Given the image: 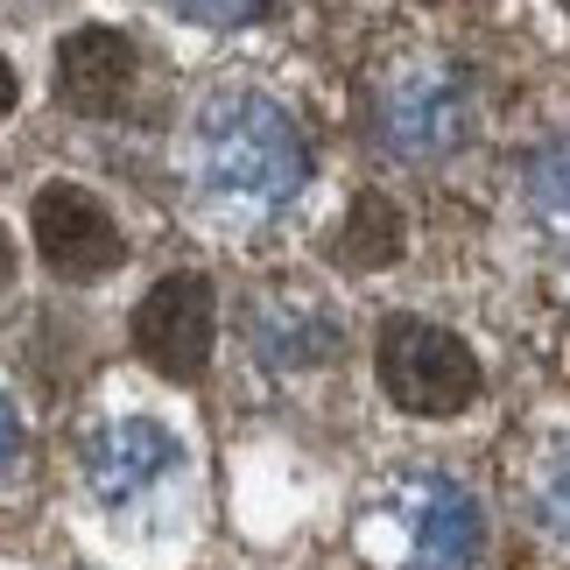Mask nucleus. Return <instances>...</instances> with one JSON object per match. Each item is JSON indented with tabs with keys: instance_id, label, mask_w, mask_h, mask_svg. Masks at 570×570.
<instances>
[{
	"instance_id": "nucleus-5",
	"label": "nucleus",
	"mask_w": 570,
	"mask_h": 570,
	"mask_svg": "<svg viewBox=\"0 0 570 570\" xmlns=\"http://www.w3.org/2000/svg\"><path fill=\"white\" fill-rule=\"evenodd\" d=\"M184 465L177 430L156 423V415H106V423L85 436V487H92L99 508H148Z\"/></svg>"
},
{
	"instance_id": "nucleus-16",
	"label": "nucleus",
	"mask_w": 570,
	"mask_h": 570,
	"mask_svg": "<svg viewBox=\"0 0 570 570\" xmlns=\"http://www.w3.org/2000/svg\"><path fill=\"white\" fill-rule=\"evenodd\" d=\"M8 275H14V239L0 233V282H8Z\"/></svg>"
},
{
	"instance_id": "nucleus-3",
	"label": "nucleus",
	"mask_w": 570,
	"mask_h": 570,
	"mask_svg": "<svg viewBox=\"0 0 570 570\" xmlns=\"http://www.w3.org/2000/svg\"><path fill=\"white\" fill-rule=\"evenodd\" d=\"M472 135V85L451 63H402L374 92V141L394 163H444Z\"/></svg>"
},
{
	"instance_id": "nucleus-6",
	"label": "nucleus",
	"mask_w": 570,
	"mask_h": 570,
	"mask_svg": "<svg viewBox=\"0 0 570 570\" xmlns=\"http://www.w3.org/2000/svg\"><path fill=\"white\" fill-rule=\"evenodd\" d=\"M29 239H36L42 268H50L57 282H99V275H114L120 254H127L114 212H106L92 190H78V184H42L36 190Z\"/></svg>"
},
{
	"instance_id": "nucleus-4",
	"label": "nucleus",
	"mask_w": 570,
	"mask_h": 570,
	"mask_svg": "<svg viewBox=\"0 0 570 570\" xmlns=\"http://www.w3.org/2000/svg\"><path fill=\"white\" fill-rule=\"evenodd\" d=\"M381 521L394 529V563L402 570H472L487 542L479 500L444 472H409L381 500Z\"/></svg>"
},
{
	"instance_id": "nucleus-13",
	"label": "nucleus",
	"mask_w": 570,
	"mask_h": 570,
	"mask_svg": "<svg viewBox=\"0 0 570 570\" xmlns=\"http://www.w3.org/2000/svg\"><path fill=\"white\" fill-rule=\"evenodd\" d=\"M169 14L197 21V29H254L275 14V0H169Z\"/></svg>"
},
{
	"instance_id": "nucleus-8",
	"label": "nucleus",
	"mask_w": 570,
	"mask_h": 570,
	"mask_svg": "<svg viewBox=\"0 0 570 570\" xmlns=\"http://www.w3.org/2000/svg\"><path fill=\"white\" fill-rule=\"evenodd\" d=\"M135 78H141L135 36L106 29V21L71 29L57 42V106H63V114H85V120L120 114V106L135 99Z\"/></svg>"
},
{
	"instance_id": "nucleus-2",
	"label": "nucleus",
	"mask_w": 570,
	"mask_h": 570,
	"mask_svg": "<svg viewBox=\"0 0 570 570\" xmlns=\"http://www.w3.org/2000/svg\"><path fill=\"white\" fill-rule=\"evenodd\" d=\"M374 374H381L394 409L430 415V423L465 415L479 402V360H472V345L458 338V332H444V324H430V317H387L381 324Z\"/></svg>"
},
{
	"instance_id": "nucleus-15",
	"label": "nucleus",
	"mask_w": 570,
	"mask_h": 570,
	"mask_svg": "<svg viewBox=\"0 0 570 570\" xmlns=\"http://www.w3.org/2000/svg\"><path fill=\"white\" fill-rule=\"evenodd\" d=\"M14 99H21V78H14V63L0 57V114H14Z\"/></svg>"
},
{
	"instance_id": "nucleus-12",
	"label": "nucleus",
	"mask_w": 570,
	"mask_h": 570,
	"mask_svg": "<svg viewBox=\"0 0 570 570\" xmlns=\"http://www.w3.org/2000/svg\"><path fill=\"white\" fill-rule=\"evenodd\" d=\"M535 521H542V535H557L563 550H570V451H557L550 465L535 472Z\"/></svg>"
},
{
	"instance_id": "nucleus-9",
	"label": "nucleus",
	"mask_w": 570,
	"mask_h": 570,
	"mask_svg": "<svg viewBox=\"0 0 570 570\" xmlns=\"http://www.w3.org/2000/svg\"><path fill=\"white\" fill-rule=\"evenodd\" d=\"M254 353L268 360V366H324L338 353V324L317 311V303H296V296H282V303H261V317H254Z\"/></svg>"
},
{
	"instance_id": "nucleus-11",
	"label": "nucleus",
	"mask_w": 570,
	"mask_h": 570,
	"mask_svg": "<svg viewBox=\"0 0 570 570\" xmlns=\"http://www.w3.org/2000/svg\"><path fill=\"white\" fill-rule=\"evenodd\" d=\"M521 190H529V212L542 218V226L570 233V141H550L529 156V177H521Z\"/></svg>"
},
{
	"instance_id": "nucleus-10",
	"label": "nucleus",
	"mask_w": 570,
	"mask_h": 570,
	"mask_svg": "<svg viewBox=\"0 0 570 570\" xmlns=\"http://www.w3.org/2000/svg\"><path fill=\"white\" fill-rule=\"evenodd\" d=\"M402 247H409L402 205L381 197V190H360L353 212H345V226H338V261H345V268H360V275H374V268H394Z\"/></svg>"
},
{
	"instance_id": "nucleus-14",
	"label": "nucleus",
	"mask_w": 570,
	"mask_h": 570,
	"mask_svg": "<svg viewBox=\"0 0 570 570\" xmlns=\"http://www.w3.org/2000/svg\"><path fill=\"white\" fill-rule=\"evenodd\" d=\"M21 458V423H14V409H8V394H0V472H8Z\"/></svg>"
},
{
	"instance_id": "nucleus-7",
	"label": "nucleus",
	"mask_w": 570,
	"mask_h": 570,
	"mask_svg": "<svg viewBox=\"0 0 570 570\" xmlns=\"http://www.w3.org/2000/svg\"><path fill=\"white\" fill-rule=\"evenodd\" d=\"M218 338V296L205 275H163L135 311V353L156 366L163 381H197Z\"/></svg>"
},
{
	"instance_id": "nucleus-1",
	"label": "nucleus",
	"mask_w": 570,
	"mask_h": 570,
	"mask_svg": "<svg viewBox=\"0 0 570 570\" xmlns=\"http://www.w3.org/2000/svg\"><path fill=\"white\" fill-rule=\"evenodd\" d=\"M190 184L212 218L268 226L311 184V141L268 92H218L190 120Z\"/></svg>"
}]
</instances>
